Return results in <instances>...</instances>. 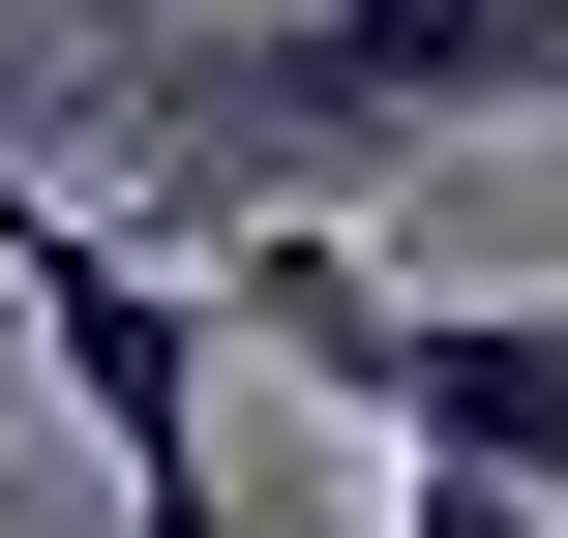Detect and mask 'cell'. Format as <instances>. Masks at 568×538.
<instances>
[{
    "label": "cell",
    "mask_w": 568,
    "mask_h": 538,
    "mask_svg": "<svg viewBox=\"0 0 568 538\" xmlns=\"http://www.w3.org/2000/svg\"><path fill=\"white\" fill-rule=\"evenodd\" d=\"M389 538H568L539 479H449V449H389Z\"/></svg>",
    "instance_id": "3"
},
{
    "label": "cell",
    "mask_w": 568,
    "mask_h": 538,
    "mask_svg": "<svg viewBox=\"0 0 568 538\" xmlns=\"http://www.w3.org/2000/svg\"><path fill=\"white\" fill-rule=\"evenodd\" d=\"M0 300L60 329V389H90L120 509H150V538H210V270H180V240H120L90 180H0Z\"/></svg>",
    "instance_id": "2"
},
{
    "label": "cell",
    "mask_w": 568,
    "mask_h": 538,
    "mask_svg": "<svg viewBox=\"0 0 568 538\" xmlns=\"http://www.w3.org/2000/svg\"><path fill=\"white\" fill-rule=\"evenodd\" d=\"M120 240H240V210H389L449 150L568 120V0H120Z\"/></svg>",
    "instance_id": "1"
}]
</instances>
